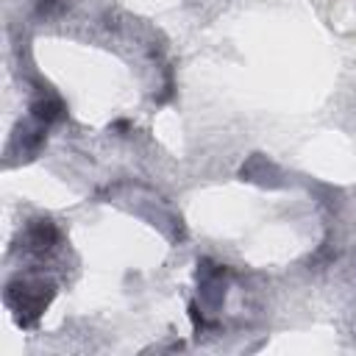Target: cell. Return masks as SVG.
I'll return each instance as SVG.
<instances>
[{"label":"cell","instance_id":"6da1fadb","mask_svg":"<svg viewBox=\"0 0 356 356\" xmlns=\"http://www.w3.org/2000/svg\"><path fill=\"white\" fill-rule=\"evenodd\" d=\"M53 295H56V284L42 275H14L6 286V303L22 328L36 325L42 312L50 306Z\"/></svg>","mask_w":356,"mask_h":356},{"label":"cell","instance_id":"7a4b0ae2","mask_svg":"<svg viewBox=\"0 0 356 356\" xmlns=\"http://www.w3.org/2000/svg\"><path fill=\"white\" fill-rule=\"evenodd\" d=\"M58 242V228L50 220H33L22 234V250L25 253H50Z\"/></svg>","mask_w":356,"mask_h":356},{"label":"cell","instance_id":"3957f363","mask_svg":"<svg viewBox=\"0 0 356 356\" xmlns=\"http://www.w3.org/2000/svg\"><path fill=\"white\" fill-rule=\"evenodd\" d=\"M31 117L39 120L42 125H50V122H56V120L64 117V103L58 97H53V95H39L31 103Z\"/></svg>","mask_w":356,"mask_h":356}]
</instances>
